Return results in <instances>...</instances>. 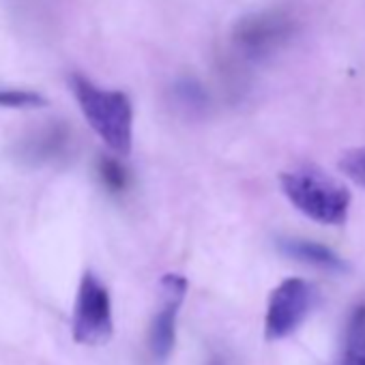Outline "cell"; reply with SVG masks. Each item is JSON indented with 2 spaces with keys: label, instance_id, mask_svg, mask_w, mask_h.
Masks as SVG:
<instances>
[{
  "label": "cell",
  "instance_id": "cell-6",
  "mask_svg": "<svg viewBox=\"0 0 365 365\" xmlns=\"http://www.w3.org/2000/svg\"><path fill=\"white\" fill-rule=\"evenodd\" d=\"M187 292V279L182 275L161 277V309L150 324V350L157 359H168L176 337V314Z\"/></svg>",
  "mask_w": 365,
  "mask_h": 365
},
{
  "label": "cell",
  "instance_id": "cell-7",
  "mask_svg": "<svg viewBox=\"0 0 365 365\" xmlns=\"http://www.w3.org/2000/svg\"><path fill=\"white\" fill-rule=\"evenodd\" d=\"M71 140V129L61 120H52L20 140L18 157L20 161L31 165H48L63 159L69 153Z\"/></svg>",
  "mask_w": 365,
  "mask_h": 365
},
{
  "label": "cell",
  "instance_id": "cell-5",
  "mask_svg": "<svg viewBox=\"0 0 365 365\" xmlns=\"http://www.w3.org/2000/svg\"><path fill=\"white\" fill-rule=\"evenodd\" d=\"M316 290L309 282L301 277L284 279L269 297L267 316H264V335L267 339H284L292 335L309 309L314 307Z\"/></svg>",
  "mask_w": 365,
  "mask_h": 365
},
{
  "label": "cell",
  "instance_id": "cell-12",
  "mask_svg": "<svg viewBox=\"0 0 365 365\" xmlns=\"http://www.w3.org/2000/svg\"><path fill=\"white\" fill-rule=\"evenodd\" d=\"M339 170L348 178L359 182L361 187H365V146L344 153L341 159H339Z\"/></svg>",
  "mask_w": 365,
  "mask_h": 365
},
{
  "label": "cell",
  "instance_id": "cell-4",
  "mask_svg": "<svg viewBox=\"0 0 365 365\" xmlns=\"http://www.w3.org/2000/svg\"><path fill=\"white\" fill-rule=\"evenodd\" d=\"M112 331L110 292L95 273H84L73 307V337L80 344L99 346L112 337Z\"/></svg>",
  "mask_w": 365,
  "mask_h": 365
},
{
  "label": "cell",
  "instance_id": "cell-10",
  "mask_svg": "<svg viewBox=\"0 0 365 365\" xmlns=\"http://www.w3.org/2000/svg\"><path fill=\"white\" fill-rule=\"evenodd\" d=\"M95 174L101 182V187L112 194V196H120L129 190V182H131V176L127 172V168L116 159V157H110V155H101L97 159V165H95Z\"/></svg>",
  "mask_w": 365,
  "mask_h": 365
},
{
  "label": "cell",
  "instance_id": "cell-1",
  "mask_svg": "<svg viewBox=\"0 0 365 365\" xmlns=\"http://www.w3.org/2000/svg\"><path fill=\"white\" fill-rule=\"evenodd\" d=\"M73 97L93 127L110 150L125 157L131 153L133 142V106L123 91H108L80 73L69 76Z\"/></svg>",
  "mask_w": 365,
  "mask_h": 365
},
{
  "label": "cell",
  "instance_id": "cell-9",
  "mask_svg": "<svg viewBox=\"0 0 365 365\" xmlns=\"http://www.w3.org/2000/svg\"><path fill=\"white\" fill-rule=\"evenodd\" d=\"M344 365H365V305H359L346 327Z\"/></svg>",
  "mask_w": 365,
  "mask_h": 365
},
{
  "label": "cell",
  "instance_id": "cell-2",
  "mask_svg": "<svg viewBox=\"0 0 365 365\" xmlns=\"http://www.w3.org/2000/svg\"><path fill=\"white\" fill-rule=\"evenodd\" d=\"M279 185L284 196L305 217L324 226H341L346 222L350 192L324 172L309 168L282 172Z\"/></svg>",
  "mask_w": 365,
  "mask_h": 365
},
{
  "label": "cell",
  "instance_id": "cell-11",
  "mask_svg": "<svg viewBox=\"0 0 365 365\" xmlns=\"http://www.w3.org/2000/svg\"><path fill=\"white\" fill-rule=\"evenodd\" d=\"M46 106V99L35 93V91H26V88H0V108H41Z\"/></svg>",
  "mask_w": 365,
  "mask_h": 365
},
{
  "label": "cell",
  "instance_id": "cell-8",
  "mask_svg": "<svg viewBox=\"0 0 365 365\" xmlns=\"http://www.w3.org/2000/svg\"><path fill=\"white\" fill-rule=\"evenodd\" d=\"M279 247L286 256L312 264V267H320L327 271H346V262L327 245L314 243V241H303V239H284L279 241Z\"/></svg>",
  "mask_w": 365,
  "mask_h": 365
},
{
  "label": "cell",
  "instance_id": "cell-3",
  "mask_svg": "<svg viewBox=\"0 0 365 365\" xmlns=\"http://www.w3.org/2000/svg\"><path fill=\"white\" fill-rule=\"evenodd\" d=\"M297 31V20L286 9H267L252 14L232 31V43L239 54L252 61H260L284 48Z\"/></svg>",
  "mask_w": 365,
  "mask_h": 365
}]
</instances>
